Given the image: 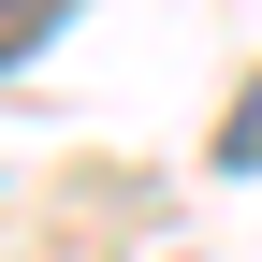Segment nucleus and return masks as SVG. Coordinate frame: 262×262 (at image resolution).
Masks as SVG:
<instances>
[{"label": "nucleus", "instance_id": "f257e3e1", "mask_svg": "<svg viewBox=\"0 0 262 262\" xmlns=\"http://www.w3.org/2000/svg\"><path fill=\"white\" fill-rule=\"evenodd\" d=\"M219 175H262V73H248V102L219 117Z\"/></svg>", "mask_w": 262, "mask_h": 262}]
</instances>
